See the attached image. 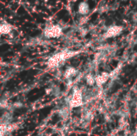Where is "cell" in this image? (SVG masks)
Listing matches in <instances>:
<instances>
[{
    "label": "cell",
    "instance_id": "1",
    "mask_svg": "<svg viewBox=\"0 0 137 136\" xmlns=\"http://www.w3.org/2000/svg\"><path fill=\"white\" fill-rule=\"evenodd\" d=\"M75 53L72 51H61L59 53L55 55L48 61V66L50 67H57L58 64L60 63L64 62L65 60L68 59V58L72 56H74Z\"/></svg>",
    "mask_w": 137,
    "mask_h": 136
},
{
    "label": "cell",
    "instance_id": "2",
    "mask_svg": "<svg viewBox=\"0 0 137 136\" xmlns=\"http://www.w3.org/2000/svg\"><path fill=\"white\" fill-rule=\"evenodd\" d=\"M43 34L47 38H59L63 34V29L59 25L51 24L45 27L43 30Z\"/></svg>",
    "mask_w": 137,
    "mask_h": 136
},
{
    "label": "cell",
    "instance_id": "3",
    "mask_svg": "<svg viewBox=\"0 0 137 136\" xmlns=\"http://www.w3.org/2000/svg\"><path fill=\"white\" fill-rule=\"evenodd\" d=\"M83 104V96L82 93L79 90H75L72 95V97L70 100V107H80Z\"/></svg>",
    "mask_w": 137,
    "mask_h": 136
},
{
    "label": "cell",
    "instance_id": "6",
    "mask_svg": "<svg viewBox=\"0 0 137 136\" xmlns=\"http://www.w3.org/2000/svg\"><path fill=\"white\" fill-rule=\"evenodd\" d=\"M13 30V26L7 23V21H3L0 26V31L2 34H8Z\"/></svg>",
    "mask_w": 137,
    "mask_h": 136
},
{
    "label": "cell",
    "instance_id": "7",
    "mask_svg": "<svg viewBox=\"0 0 137 136\" xmlns=\"http://www.w3.org/2000/svg\"><path fill=\"white\" fill-rule=\"evenodd\" d=\"M110 74L108 72H104L99 75L96 77V84L98 86H101L107 82V81L109 79Z\"/></svg>",
    "mask_w": 137,
    "mask_h": 136
},
{
    "label": "cell",
    "instance_id": "9",
    "mask_svg": "<svg viewBox=\"0 0 137 136\" xmlns=\"http://www.w3.org/2000/svg\"><path fill=\"white\" fill-rule=\"evenodd\" d=\"M85 79H86L87 84L89 85V86H93L94 84H95V83H96V78L94 77L91 74H87V75L86 76V78H85Z\"/></svg>",
    "mask_w": 137,
    "mask_h": 136
},
{
    "label": "cell",
    "instance_id": "4",
    "mask_svg": "<svg viewBox=\"0 0 137 136\" xmlns=\"http://www.w3.org/2000/svg\"><path fill=\"white\" fill-rule=\"evenodd\" d=\"M123 31V27L121 26H118V25H114L111 26L104 34V38H113L116 37L119 34H120L121 32Z\"/></svg>",
    "mask_w": 137,
    "mask_h": 136
},
{
    "label": "cell",
    "instance_id": "5",
    "mask_svg": "<svg viewBox=\"0 0 137 136\" xmlns=\"http://www.w3.org/2000/svg\"><path fill=\"white\" fill-rule=\"evenodd\" d=\"M90 12V6L87 1H82L78 6V13L83 16L87 15Z\"/></svg>",
    "mask_w": 137,
    "mask_h": 136
},
{
    "label": "cell",
    "instance_id": "8",
    "mask_svg": "<svg viewBox=\"0 0 137 136\" xmlns=\"http://www.w3.org/2000/svg\"><path fill=\"white\" fill-rule=\"evenodd\" d=\"M76 72H77V71H76V68H74V67H68L65 71V72L63 74V76L66 78H72V76H74L75 74H76Z\"/></svg>",
    "mask_w": 137,
    "mask_h": 136
}]
</instances>
